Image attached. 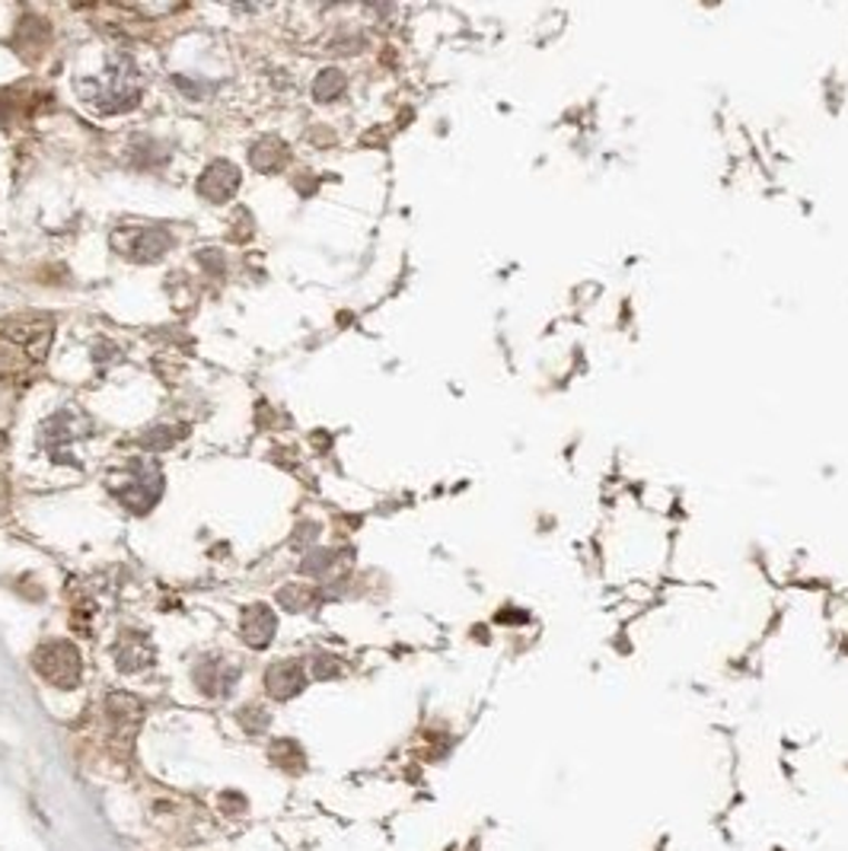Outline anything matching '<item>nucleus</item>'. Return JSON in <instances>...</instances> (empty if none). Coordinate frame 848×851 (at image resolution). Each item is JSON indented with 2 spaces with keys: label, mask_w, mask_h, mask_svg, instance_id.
Segmentation results:
<instances>
[{
  "label": "nucleus",
  "mask_w": 848,
  "mask_h": 851,
  "mask_svg": "<svg viewBox=\"0 0 848 851\" xmlns=\"http://www.w3.org/2000/svg\"><path fill=\"white\" fill-rule=\"evenodd\" d=\"M32 663H36L39 676L48 680L51 686L73 689L77 683H80V670H83V663H80L77 647L68 644V641H48V644H42V647L36 651Z\"/></svg>",
  "instance_id": "1"
},
{
  "label": "nucleus",
  "mask_w": 848,
  "mask_h": 851,
  "mask_svg": "<svg viewBox=\"0 0 848 851\" xmlns=\"http://www.w3.org/2000/svg\"><path fill=\"white\" fill-rule=\"evenodd\" d=\"M236 680V670L230 673H224V666H214V663H205V666H198V686L205 689L208 695H217V692H224V689L234 686Z\"/></svg>",
  "instance_id": "7"
},
{
  "label": "nucleus",
  "mask_w": 848,
  "mask_h": 851,
  "mask_svg": "<svg viewBox=\"0 0 848 851\" xmlns=\"http://www.w3.org/2000/svg\"><path fill=\"white\" fill-rule=\"evenodd\" d=\"M239 186V172H236L234 164H224V160H217L205 169V176H201V195L208 198V201H227L230 195Z\"/></svg>",
  "instance_id": "3"
},
{
  "label": "nucleus",
  "mask_w": 848,
  "mask_h": 851,
  "mask_svg": "<svg viewBox=\"0 0 848 851\" xmlns=\"http://www.w3.org/2000/svg\"><path fill=\"white\" fill-rule=\"evenodd\" d=\"M342 87H345V80H342V73H338V71L319 73V83H316V96H319V99H332V96L342 93Z\"/></svg>",
  "instance_id": "11"
},
{
  "label": "nucleus",
  "mask_w": 848,
  "mask_h": 851,
  "mask_svg": "<svg viewBox=\"0 0 848 851\" xmlns=\"http://www.w3.org/2000/svg\"><path fill=\"white\" fill-rule=\"evenodd\" d=\"M272 759L282 765L284 772H304V765H307V759H304V750L294 743V740H282V743H275V750H272Z\"/></svg>",
  "instance_id": "8"
},
{
  "label": "nucleus",
  "mask_w": 848,
  "mask_h": 851,
  "mask_svg": "<svg viewBox=\"0 0 848 851\" xmlns=\"http://www.w3.org/2000/svg\"><path fill=\"white\" fill-rule=\"evenodd\" d=\"M275 632H278V619L275 613L268 610V606H249L246 615H243V639L249 641L253 647H268L272 639H275Z\"/></svg>",
  "instance_id": "4"
},
{
  "label": "nucleus",
  "mask_w": 848,
  "mask_h": 851,
  "mask_svg": "<svg viewBox=\"0 0 848 851\" xmlns=\"http://www.w3.org/2000/svg\"><path fill=\"white\" fill-rule=\"evenodd\" d=\"M169 246V237L160 230H128L125 234V253L135 259H160Z\"/></svg>",
  "instance_id": "5"
},
{
  "label": "nucleus",
  "mask_w": 848,
  "mask_h": 851,
  "mask_svg": "<svg viewBox=\"0 0 848 851\" xmlns=\"http://www.w3.org/2000/svg\"><path fill=\"white\" fill-rule=\"evenodd\" d=\"M144 663H150V651L147 647H138V644H125L121 651H118V666L121 670H128V673H135V670H141Z\"/></svg>",
  "instance_id": "10"
},
{
  "label": "nucleus",
  "mask_w": 848,
  "mask_h": 851,
  "mask_svg": "<svg viewBox=\"0 0 848 851\" xmlns=\"http://www.w3.org/2000/svg\"><path fill=\"white\" fill-rule=\"evenodd\" d=\"M106 711H109V718L116 721V724H138L144 714V705L135 699V695H128V692H116L109 702H106Z\"/></svg>",
  "instance_id": "6"
},
{
  "label": "nucleus",
  "mask_w": 848,
  "mask_h": 851,
  "mask_svg": "<svg viewBox=\"0 0 848 851\" xmlns=\"http://www.w3.org/2000/svg\"><path fill=\"white\" fill-rule=\"evenodd\" d=\"M287 160V154H284V144L275 141V138H265L262 144H256V150H253V166H259V169H278V166Z\"/></svg>",
  "instance_id": "9"
},
{
  "label": "nucleus",
  "mask_w": 848,
  "mask_h": 851,
  "mask_svg": "<svg viewBox=\"0 0 848 851\" xmlns=\"http://www.w3.org/2000/svg\"><path fill=\"white\" fill-rule=\"evenodd\" d=\"M265 686L268 692L275 695V699H294V695H300L304 686H307V673H304V663L297 661H282V663H272L268 666V673H265Z\"/></svg>",
  "instance_id": "2"
}]
</instances>
